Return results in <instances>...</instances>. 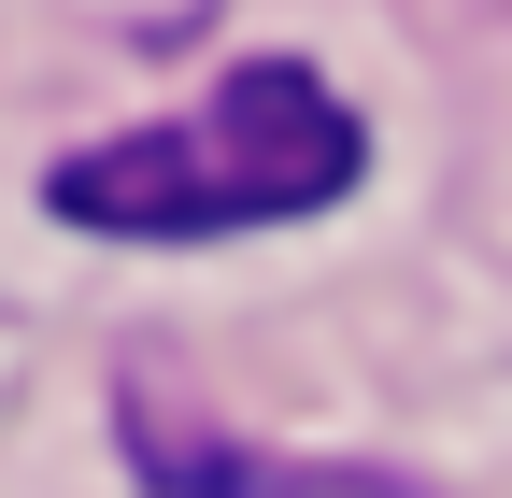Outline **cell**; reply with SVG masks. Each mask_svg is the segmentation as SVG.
Returning <instances> with one entry per match:
<instances>
[{
  "mask_svg": "<svg viewBox=\"0 0 512 498\" xmlns=\"http://www.w3.org/2000/svg\"><path fill=\"white\" fill-rule=\"evenodd\" d=\"M370 129L328 72L299 57H242V72L171 114V129H128V143H86L43 171V200L72 228H114V242H214V228H285V214H328L356 185Z\"/></svg>",
  "mask_w": 512,
  "mask_h": 498,
  "instance_id": "6da1fadb",
  "label": "cell"
}]
</instances>
